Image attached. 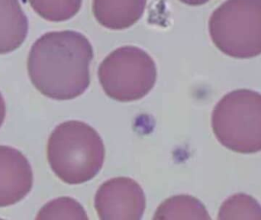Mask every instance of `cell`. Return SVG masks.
I'll use <instances>...</instances> for the list:
<instances>
[{"label": "cell", "mask_w": 261, "mask_h": 220, "mask_svg": "<svg viewBox=\"0 0 261 220\" xmlns=\"http://www.w3.org/2000/svg\"><path fill=\"white\" fill-rule=\"evenodd\" d=\"M105 153L99 134L90 125L77 120L57 126L47 142V160L52 170L71 185L94 178L103 165Z\"/></svg>", "instance_id": "2"}, {"label": "cell", "mask_w": 261, "mask_h": 220, "mask_svg": "<svg viewBox=\"0 0 261 220\" xmlns=\"http://www.w3.org/2000/svg\"><path fill=\"white\" fill-rule=\"evenodd\" d=\"M218 141L241 154L261 152V94L239 89L224 96L212 115Z\"/></svg>", "instance_id": "3"}, {"label": "cell", "mask_w": 261, "mask_h": 220, "mask_svg": "<svg viewBox=\"0 0 261 220\" xmlns=\"http://www.w3.org/2000/svg\"><path fill=\"white\" fill-rule=\"evenodd\" d=\"M41 18L50 21H67L81 10L83 0H29Z\"/></svg>", "instance_id": "12"}, {"label": "cell", "mask_w": 261, "mask_h": 220, "mask_svg": "<svg viewBox=\"0 0 261 220\" xmlns=\"http://www.w3.org/2000/svg\"><path fill=\"white\" fill-rule=\"evenodd\" d=\"M212 41L219 51L239 59L261 55V0H226L208 21Z\"/></svg>", "instance_id": "4"}, {"label": "cell", "mask_w": 261, "mask_h": 220, "mask_svg": "<svg viewBox=\"0 0 261 220\" xmlns=\"http://www.w3.org/2000/svg\"><path fill=\"white\" fill-rule=\"evenodd\" d=\"M5 118H6V103L0 93V127L3 124Z\"/></svg>", "instance_id": "14"}, {"label": "cell", "mask_w": 261, "mask_h": 220, "mask_svg": "<svg viewBox=\"0 0 261 220\" xmlns=\"http://www.w3.org/2000/svg\"><path fill=\"white\" fill-rule=\"evenodd\" d=\"M29 20L18 0H0V55L18 49L25 41Z\"/></svg>", "instance_id": "9"}, {"label": "cell", "mask_w": 261, "mask_h": 220, "mask_svg": "<svg viewBox=\"0 0 261 220\" xmlns=\"http://www.w3.org/2000/svg\"><path fill=\"white\" fill-rule=\"evenodd\" d=\"M147 0H93L96 21L111 30H124L142 17Z\"/></svg>", "instance_id": "8"}, {"label": "cell", "mask_w": 261, "mask_h": 220, "mask_svg": "<svg viewBox=\"0 0 261 220\" xmlns=\"http://www.w3.org/2000/svg\"><path fill=\"white\" fill-rule=\"evenodd\" d=\"M38 219H89L87 212L76 200L61 198L44 205L38 213Z\"/></svg>", "instance_id": "13"}, {"label": "cell", "mask_w": 261, "mask_h": 220, "mask_svg": "<svg viewBox=\"0 0 261 220\" xmlns=\"http://www.w3.org/2000/svg\"><path fill=\"white\" fill-rule=\"evenodd\" d=\"M205 206L190 195H176L164 201L153 219H210Z\"/></svg>", "instance_id": "10"}, {"label": "cell", "mask_w": 261, "mask_h": 220, "mask_svg": "<svg viewBox=\"0 0 261 220\" xmlns=\"http://www.w3.org/2000/svg\"><path fill=\"white\" fill-rule=\"evenodd\" d=\"M94 206L102 220H139L146 208L142 187L129 178H112L104 182L95 196Z\"/></svg>", "instance_id": "6"}, {"label": "cell", "mask_w": 261, "mask_h": 220, "mask_svg": "<svg viewBox=\"0 0 261 220\" xmlns=\"http://www.w3.org/2000/svg\"><path fill=\"white\" fill-rule=\"evenodd\" d=\"M93 56L91 43L81 32H47L34 43L29 52V78L47 97L56 101L75 99L90 86Z\"/></svg>", "instance_id": "1"}, {"label": "cell", "mask_w": 261, "mask_h": 220, "mask_svg": "<svg viewBox=\"0 0 261 220\" xmlns=\"http://www.w3.org/2000/svg\"><path fill=\"white\" fill-rule=\"evenodd\" d=\"M219 219H261V206L253 197L236 193L221 206Z\"/></svg>", "instance_id": "11"}, {"label": "cell", "mask_w": 261, "mask_h": 220, "mask_svg": "<svg viewBox=\"0 0 261 220\" xmlns=\"http://www.w3.org/2000/svg\"><path fill=\"white\" fill-rule=\"evenodd\" d=\"M179 1L184 3V4L188 5V6H199L205 4L210 0H179Z\"/></svg>", "instance_id": "15"}, {"label": "cell", "mask_w": 261, "mask_h": 220, "mask_svg": "<svg viewBox=\"0 0 261 220\" xmlns=\"http://www.w3.org/2000/svg\"><path fill=\"white\" fill-rule=\"evenodd\" d=\"M153 58L135 46H123L110 53L99 65L98 78L106 94L119 102L138 101L156 84Z\"/></svg>", "instance_id": "5"}, {"label": "cell", "mask_w": 261, "mask_h": 220, "mask_svg": "<svg viewBox=\"0 0 261 220\" xmlns=\"http://www.w3.org/2000/svg\"><path fill=\"white\" fill-rule=\"evenodd\" d=\"M33 186L30 163L19 151L0 145V207L24 199Z\"/></svg>", "instance_id": "7"}]
</instances>
